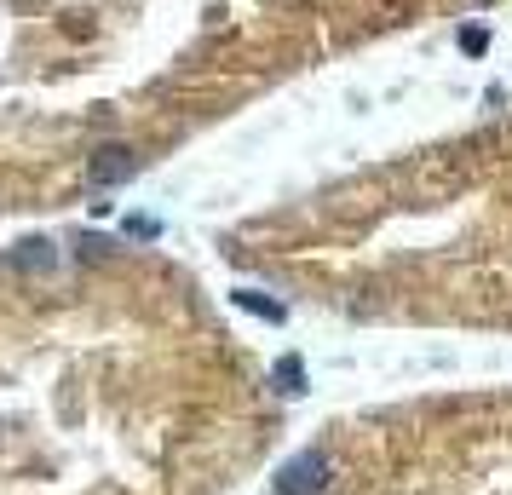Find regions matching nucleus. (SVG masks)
Instances as JSON below:
<instances>
[{
	"label": "nucleus",
	"instance_id": "7ed1b4c3",
	"mask_svg": "<svg viewBox=\"0 0 512 495\" xmlns=\"http://www.w3.org/2000/svg\"><path fill=\"white\" fill-rule=\"evenodd\" d=\"M133 150H121V144H104L93 156V167H87V185H116V179H127L133 173Z\"/></svg>",
	"mask_w": 512,
	"mask_h": 495
},
{
	"label": "nucleus",
	"instance_id": "f257e3e1",
	"mask_svg": "<svg viewBox=\"0 0 512 495\" xmlns=\"http://www.w3.org/2000/svg\"><path fill=\"white\" fill-rule=\"evenodd\" d=\"M380 225L357 311L403 323L512 329V116L403 156L357 202Z\"/></svg>",
	"mask_w": 512,
	"mask_h": 495
},
{
	"label": "nucleus",
	"instance_id": "f03ea898",
	"mask_svg": "<svg viewBox=\"0 0 512 495\" xmlns=\"http://www.w3.org/2000/svg\"><path fill=\"white\" fill-rule=\"evenodd\" d=\"M351 467L323 455L317 495H512V392H449L363 415Z\"/></svg>",
	"mask_w": 512,
	"mask_h": 495
}]
</instances>
